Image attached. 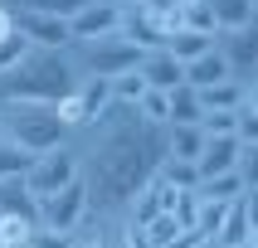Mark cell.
Segmentation results:
<instances>
[{
    "mask_svg": "<svg viewBox=\"0 0 258 248\" xmlns=\"http://www.w3.org/2000/svg\"><path fill=\"white\" fill-rule=\"evenodd\" d=\"M69 146L78 156V180L88 190V209H122L137 185L151 180V171L166 156V127L146 122L132 102H112L88 127L69 131Z\"/></svg>",
    "mask_w": 258,
    "mask_h": 248,
    "instance_id": "cell-1",
    "label": "cell"
},
{
    "mask_svg": "<svg viewBox=\"0 0 258 248\" xmlns=\"http://www.w3.org/2000/svg\"><path fill=\"white\" fill-rule=\"evenodd\" d=\"M78 88V68H73L69 49H34L15 58L10 68H0V102L29 98V102H54Z\"/></svg>",
    "mask_w": 258,
    "mask_h": 248,
    "instance_id": "cell-2",
    "label": "cell"
},
{
    "mask_svg": "<svg viewBox=\"0 0 258 248\" xmlns=\"http://www.w3.org/2000/svg\"><path fill=\"white\" fill-rule=\"evenodd\" d=\"M0 136L29 156H39L49 146H63L69 141V127L58 122L54 102H29V98H15V102H0Z\"/></svg>",
    "mask_w": 258,
    "mask_h": 248,
    "instance_id": "cell-3",
    "label": "cell"
},
{
    "mask_svg": "<svg viewBox=\"0 0 258 248\" xmlns=\"http://www.w3.org/2000/svg\"><path fill=\"white\" fill-rule=\"evenodd\" d=\"M63 49H69L78 78H117L122 68H137V58H142V49L127 44L117 29L112 34H98V39H69Z\"/></svg>",
    "mask_w": 258,
    "mask_h": 248,
    "instance_id": "cell-4",
    "label": "cell"
},
{
    "mask_svg": "<svg viewBox=\"0 0 258 248\" xmlns=\"http://www.w3.org/2000/svg\"><path fill=\"white\" fill-rule=\"evenodd\" d=\"M73 175H78V156H73V146H49V151H39V156L25 166V175H20V185H25L29 204L44 200V195H54L58 185H69Z\"/></svg>",
    "mask_w": 258,
    "mask_h": 248,
    "instance_id": "cell-5",
    "label": "cell"
},
{
    "mask_svg": "<svg viewBox=\"0 0 258 248\" xmlns=\"http://www.w3.org/2000/svg\"><path fill=\"white\" fill-rule=\"evenodd\" d=\"M83 214H88V190H83L78 175H73L69 185H58L54 195L34 200V224L39 229H54V233H73L83 224Z\"/></svg>",
    "mask_w": 258,
    "mask_h": 248,
    "instance_id": "cell-6",
    "label": "cell"
},
{
    "mask_svg": "<svg viewBox=\"0 0 258 248\" xmlns=\"http://www.w3.org/2000/svg\"><path fill=\"white\" fill-rule=\"evenodd\" d=\"M10 25L34 49H63L69 44V20H58L49 10H34V5H10Z\"/></svg>",
    "mask_w": 258,
    "mask_h": 248,
    "instance_id": "cell-7",
    "label": "cell"
},
{
    "mask_svg": "<svg viewBox=\"0 0 258 248\" xmlns=\"http://www.w3.org/2000/svg\"><path fill=\"white\" fill-rule=\"evenodd\" d=\"M253 209H258V190H239V195L224 204V219H219V229L210 233V238H215L219 248H234V243H244V238H258Z\"/></svg>",
    "mask_w": 258,
    "mask_h": 248,
    "instance_id": "cell-8",
    "label": "cell"
},
{
    "mask_svg": "<svg viewBox=\"0 0 258 248\" xmlns=\"http://www.w3.org/2000/svg\"><path fill=\"white\" fill-rule=\"evenodd\" d=\"M215 49L224 54L234 83H244V88L258 83V44H253V29H229V34H215Z\"/></svg>",
    "mask_w": 258,
    "mask_h": 248,
    "instance_id": "cell-9",
    "label": "cell"
},
{
    "mask_svg": "<svg viewBox=\"0 0 258 248\" xmlns=\"http://www.w3.org/2000/svg\"><path fill=\"white\" fill-rule=\"evenodd\" d=\"M117 20H122V5H117V0H98V5L69 15V39H98V34H112Z\"/></svg>",
    "mask_w": 258,
    "mask_h": 248,
    "instance_id": "cell-10",
    "label": "cell"
},
{
    "mask_svg": "<svg viewBox=\"0 0 258 248\" xmlns=\"http://www.w3.org/2000/svg\"><path fill=\"white\" fill-rule=\"evenodd\" d=\"M137 73L146 78V88H161V93H171L175 83H185V63L171 58L166 49H151V54L137 58Z\"/></svg>",
    "mask_w": 258,
    "mask_h": 248,
    "instance_id": "cell-11",
    "label": "cell"
},
{
    "mask_svg": "<svg viewBox=\"0 0 258 248\" xmlns=\"http://www.w3.org/2000/svg\"><path fill=\"white\" fill-rule=\"evenodd\" d=\"M234 156H239V136H205L200 156H195V175H219V171H234ZM195 180V185H200Z\"/></svg>",
    "mask_w": 258,
    "mask_h": 248,
    "instance_id": "cell-12",
    "label": "cell"
},
{
    "mask_svg": "<svg viewBox=\"0 0 258 248\" xmlns=\"http://www.w3.org/2000/svg\"><path fill=\"white\" fill-rule=\"evenodd\" d=\"M200 146H205V131H200V122H166V156H175V160H190V166H195Z\"/></svg>",
    "mask_w": 258,
    "mask_h": 248,
    "instance_id": "cell-13",
    "label": "cell"
},
{
    "mask_svg": "<svg viewBox=\"0 0 258 248\" xmlns=\"http://www.w3.org/2000/svg\"><path fill=\"white\" fill-rule=\"evenodd\" d=\"M210 15H215V29L229 34V29H253V15H258V0H205Z\"/></svg>",
    "mask_w": 258,
    "mask_h": 248,
    "instance_id": "cell-14",
    "label": "cell"
},
{
    "mask_svg": "<svg viewBox=\"0 0 258 248\" xmlns=\"http://www.w3.org/2000/svg\"><path fill=\"white\" fill-rule=\"evenodd\" d=\"M224 78H229V63H224L219 49H205L200 58L185 63V83L190 88H210V83H224Z\"/></svg>",
    "mask_w": 258,
    "mask_h": 248,
    "instance_id": "cell-15",
    "label": "cell"
},
{
    "mask_svg": "<svg viewBox=\"0 0 258 248\" xmlns=\"http://www.w3.org/2000/svg\"><path fill=\"white\" fill-rule=\"evenodd\" d=\"M73 93H78V107H83V127L112 107V83H107V78H78Z\"/></svg>",
    "mask_w": 258,
    "mask_h": 248,
    "instance_id": "cell-16",
    "label": "cell"
},
{
    "mask_svg": "<svg viewBox=\"0 0 258 248\" xmlns=\"http://www.w3.org/2000/svg\"><path fill=\"white\" fill-rule=\"evenodd\" d=\"M248 88H253V83H248ZM239 93H244V83H234V78H224V83H210V88H195L200 112H234V107H239Z\"/></svg>",
    "mask_w": 258,
    "mask_h": 248,
    "instance_id": "cell-17",
    "label": "cell"
},
{
    "mask_svg": "<svg viewBox=\"0 0 258 248\" xmlns=\"http://www.w3.org/2000/svg\"><path fill=\"white\" fill-rule=\"evenodd\" d=\"M205 49H215V34H195V29H171L166 34V54L190 63V58H200Z\"/></svg>",
    "mask_w": 258,
    "mask_h": 248,
    "instance_id": "cell-18",
    "label": "cell"
},
{
    "mask_svg": "<svg viewBox=\"0 0 258 248\" xmlns=\"http://www.w3.org/2000/svg\"><path fill=\"white\" fill-rule=\"evenodd\" d=\"M166 107H171V122H200V98L190 83H175L166 93Z\"/></svg>",
    "mask_w": 258,
    "mask_h": 248,
    "instance_id": "cell-19",
    "label": "cell"
},
{
    "mask_svg": "<svg viewBox=\"0 0 258 248\" xmlns=\"http://www.w3.org/2000/svg\"><path fill=\"white\" fill-rule=\"evenodd\" d=\"M195 190H200L205 200H234L244 190V180H239V171H219V175H205Z\"/></svg>",
    "mask_w": 258,
    "mask_h": 248,
    "instance_id": "cell-20",
    "label": "cell"
},
{
    "mask_svg": "<svg viewBox=\"0 0 258 248\" xmlns=\"http://www.w3.org/2000/svg\"><path fill=\"white\" fill-rule=\"evenodd\" d=\"M132 107H137L146 122H156V127H166V122H171V107H166V93H161V88H146Z\"/></svg>",
    "mask_w": 258,
    "mask_h": 248,
    "instance_id": "cell-21",
    "label": "cell"
},
{
    "mask_svg": "<svg viewBox=\"0 0 258 248\" xmlns=\"http://www.w3.org/2000/svg\"><path fill=\"white\" fill-rule=\"evenodd\" d=\"M156 175H161V180H166V185H175V190H185V185H195V180H200L190 160H175V156H161Z\"/></svg>",
    "mask_w": 258,
    "mask_h": 248,
    "instance_id": "cell-22",
    "label": "cell"
},
{
    "mask_svg": "<svg viewBox=\"0 0 258 248\" xmlns=\"http://www.w3.org/2000/svg\"><path fill=\"white\" fill-rule=\"evenodd\" d=\"M107 83H112V102H137L146 93V78L137 68H122L117 78H107Z\"/></svg>",
    "mask_w": 258,
    "mask_h": 248,
    "instance_id": "cell-23",
    "label": "cell"
},
{
    "mask_svg": "<svg viewBox=\"0 0 258 248\" xmlns=\"http://www.w3.org/2000/svg\"><path fill=\"white\" fill-rule=\"evenodd\" d=\"M29 160H34L29 151H20V146H10L5 136H0V180H20Z\"/></svg>",
    "mask_w": 258,
    "mask_h": 248,
    "instance_id": "cell-24",
    "label": "cell"
},
{
    "mask_svg": "<svg viewBox=\"0 0 258 248\" xmlns=\"http://www.w3.org/2000/svg\"><path fill=\"white\" fill-rule=\"evenodd\" d=\"M195 209H200V190H195V185L175 190V200H171V214L180 219V229H195Z\"/></svg>",
    "mask_w": 258,
    "mask_h": 248,
    "instance_id": "cell-25",
    "label": "cell"
},
{
    "mask_svg": "<svg viewBox=\"0 0 258 248\" xmlns=\"http://www.w3.org/2000/svg\"><path fill=\"white\" fill-rule=\"evenodd\" d=\"M15 5H34V10H49L58 20H69V15L88 10V5H98V0H15Z\"/></svg>",
    "mask_w": 258,
    "mask_h": 248,
    "instance_id": "cell-26",
    "label": "cell"
},
{
    "mask_svg": "<svg viewBox=\"0 0 258 248\" xmlns=\"http://www.w3.org/2000/svg\"><path fill=\"white\" fill-rule=\"evenodd\" d=\"M54 112H58V122L69 131H78L83 127V107H78V93H63V98H54Z\"/></svg>",
    "mask_w": 258,
    "mask_h": 248,
    "instance_id": "cell-27",
    "label": "cell"
},
{
    "mask_svg": "<svg viewBox=\"0 0 258 248\" xmlns=\"http://www.w3.org/2000/svg\"><path fill=\"white\" fill-rule=\"evenodd\" d=\"M25 248H73V233H54V229H29V243Z\"/></svg>",
    "mask_w": 258,
    "mask_h": 248,
    "instance_id": "cell-28",
    "label": "cell"
},
{
    "mask_svg": "<svg viewBox=\"0 0 258 248\" xmlns=\"http://www.w3.org/2000/svg\"><path fill=\"white\" fill-rule=\"evenodd\" d=\"M10 29H15V25H10V5H5V0H0V39H5V34H10Z\"/></svg>",
    "mask_w": 258,
    "mask_h": 248,
    "instance_id": "cell-29",
    "label": "cell"
},
{
    "mask_svg": "<svg viewBox=\"0 0 258 248\" xmlns=\"http://www.w3.org/2000/svg\"><path fill=\"white\" fill-rule=\"evenodd\" d=\"M117 5H151V10H161V5H171V0H117Z\"/></svg>",
    "mask_w": 258,
    "mask_h": 248,
    "instance_id": "cell-30",
    "label": "cell"
},
{
    "mask_svg": "<svg viewBox=\"0 0 258 248\" xmlns=\"http://www.w3.org/2000/svg\"><path fill=\"white\" fill-rule=\"evenodd\" d=\"M190 248H219V243H215V238H195Z\"/></svg>",
    "mask_w": 258,
    "mask_h": 248,
    "instance_id": "cell-31",
    "label": "cell"
},
{
    "mask_svg": "<svg viewBox=\"0 0 258 248\" xmlns=\"http://www.w3.org/2000/svg\"><path fill=\"white\" fill-rule=\"evenodd\" d=\"M234 248H258V238H244V243H234Z\"/></svg>",
    "mask_w": 258,
    "mask_h": 248,
    "instance_id": "cell-32",
    "label": "cell"
},
{
    "mask_svg": "<svg viewBox=\"0 0 258 248\" xmlns=\"http://www.w3.org/2000/svg\"><path fill=\"white\" fill-rule=\"evenodd\" d=\"M171 5H190V0H171Z\"/></svg>",
    "mask_w": 258,
    "mask_h": 248,
    "instance_id": "cell-33",
    "label": "cell"
},
{
    "mask_svg": "<svg viewBox=\"0 0 258 248\" xmlns=\"http://www.w3.org/2000/svg\"><path fill=\"white\" fill-rule=\"evenodd\" d=\"M5 5H15V0H5Z\"/></svg>",
    "mask_w": 258,
    "mask_h": 248,
    "instance_id": "cell-34",
    "label": "cell"
}]
</instances>
